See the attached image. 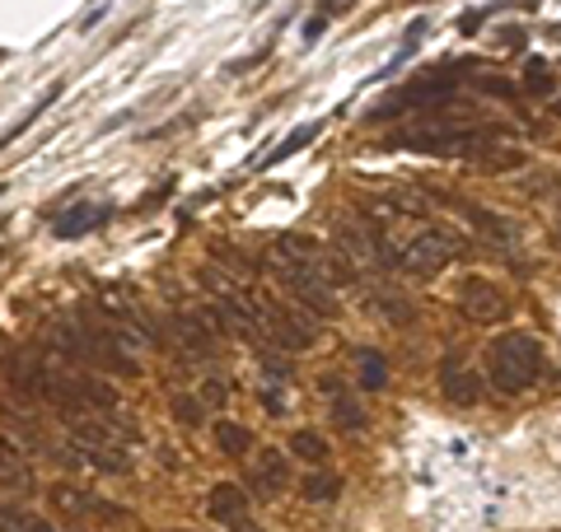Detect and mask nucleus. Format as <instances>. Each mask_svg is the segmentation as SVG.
<instances>
[{"label":"nucleus","mask_w":561,"mask_h":532,"mask_svg":"<svg viewBox=\"0 0 561 532\" xmlns=\"http://www.w3.org/2000/svg\"><path fill=\"white\" fill-rule=\"evenodd\" d=\"M486 374L501 393H524L542 374V346L529 332H505L486 346Z\"/></svg>","instance_id":"1"},{"label":"nucleus","mask_w":561,"mask_h":532,"mask_svg":"<svg viewBox=\"0 0 561 532\" xmlns=\"http://www.w3.org/2000/svg\"><path fill=\"white\" fill-rule=\"evenodd\" d=\"M57 346L70 355V360H84V365H99V369H117V374H136V360H127V355H117L108 342H103L99 323H90V317H66V323L57 327Z\"/></svg>","instance_id":"2"},{"label":"nucleus","mask_w":561,"mask_h":532,"mask_svg":"<svg viewBox=\"0 0 561 532\" xmlns=\"http://www.w3.org/2000/svg\"><path fill=\"white\" fill-rule=\"evenodd\" d=\"M454 253H459V239H454L449 229L431 224V229H416V234L402 243L398 266L402 271H412V276H435V271H445V266L454 262Z\"/></svg>","instance_id":"3"},{"label":"nucleus","mask_w":561,"mask_h":532,"mask_svg":"<svg viewBox=\"0 0 561 532\" xmlns=\"http://www.w3.org/2000/svg\"><path fill=\"white\" fill-rule=\"evenodd\" d=\"M253 304H257L262 342H276L280 350H309L313 346V323L305 313L276 304V299H267V294H253Z\"/></svg>","instance_id":"4"},{"label":"nucleus","mask_w":561,"mask_h":532,"mask_svg":"<svg viewBox=\"0 0 561 532\" xmlns=\"http://www.w3.org/2000/svg\"><path fill=\"white\" fill-rule=\"evenodd\" d=\"M440 393L454 406H478L482 402V374L472 369L468 350H445V360H440Z\"/></svg>","instance_id":"5"},{"label":"nucleus","mask_w":561,"mask_h":532,"mask_svg":"<svg viewBox=\"0 0 561 532\" xmlns=\"http://www.w3.org/2000/svg\"><path fill=\"white\" fill-rule=\"evenodd\" d=\"M459 313L472 323H496V317H505V290L491 286L486 276H468L459 286Z\"/></svg>","instance_id":"6"},{"label":"nucleus","mask_w":561,"mask_h":532,"mask_svg":"<svg viewBox=\"0 0 561 532\" xmlns=\"http://www.w3.org/2000/svg\"><path fill=\"white\" fill-rule=\"evenodd\" d=\"M286 486H290V463H286V458H280L276 449H267V453H262L257 463H253V472H249V490L257 495V500H276V495L286 490Z\"/></svg>","instance_id":"7"},{"label":"nucleus","mask_w":561,"mask_h":532,"mask_svg":"<svg viewBox=\"0 0 561 532\" xmlns=\"http://www.w3.org/2000/svg\"><path fill=\"white\" fill-rule=\"evenodd\" d=\"M337 253H342V262L351 266V271H360V266H370V257L379 253V239H375L360 220H356V224L342 220V224H337Z\"/></svg>","instance_id":"8"},{"label":"nucleus","mask_w":561,"mask_h":532,"mask_svg":"<svg viewBox=\"0 0 561 532\" xmlns=\"http://www.w3.org/2000/svg\"><path fill=\"white\" fill-rule=\"evenodd\" d=\"M51 505H57V513L61 519H94V513H103V519H117L122 509H113V505H99L94 495H84V490H70V486H57L51 490Z\"/></svg>","instance_id":"9"},{"label":"nucleus","mask_w":561,"mask_h":532,"mask_svg":"<svg viewBox=\"0 0 561 532\" xmlns=\"http://www.w3.org/2000/svg\"><path fill=\"white\" fill-rule=\"evenodd\" d=\"M103 220H108V210L94 206V201H80V206L61 210L57 224H51V234H57V239H80L84 229H94V224H103Z\"/></svg>","instance_id":"10"},{"label":"nucleus","mask_w":561,"mask_h":532,"mask_svg":"<svg viewBox=\"0 0 561 532\" xmlns=\"http://www.w3.org/2000/svg\"><path fill=\"white\" fill-rule=\"evenodd\" d=\"M243 509H249V495H243V486H234V482H220L206 495V513L220 519V523H239Z\"/></svg>","instance_id":"11"},{"label":"nucleus","mask_w":561,"mask_h":532,"mask_svg":"<svg viewBox=\"0 0 561 532\" xmlns=\"http://www.w3.org/2000/svg\"><path fill=\"white\" fill-rule=\"evenodd\" d=\"M337 495H342V476L328 467H313L300 482V500H309V505H332Z\"/></svg>","instance_id":"12"},{"label":"nucleus","mask_w":561,"mask_h":532,"mask_svg":"<svg viewBox=\"0 0 561 532\" xmlns=\"http://www.w3.org/2000/svg\"><path fill=\"white\" fill-rule=\"evenodd\" d=\"M328 388V397H332V420L342 425L346 435H356V430H365V412H360V402L351 397V393H342L337 383H323Z\"/></svg>","instance_id":"13"},{"label":"nucleus","mask_w":561,"mask_h":532,"mask_svg":"<svg viewBox=\"0 0 561 532\" xmlns=\"http://www.w3.org/2000/svg\"><path fill=\"white\" fill-rule=\"evenodd\" d=\"M290 294L300 299L305 309L319 313V317H332V313H337V290L319 286V280H300V286H290Z\"/></svg>","instance_id":"14"},{"label":"nucleus","mask_w":561,"mask_h":532,"mask_svg":"<svg viewBox=\"0 0 561 532\" xmlns=\"http://www.w3.org/2000/svg\"><path fill=\"white\" fill-rule=\"evenodd\" d=\"M356 369H360L365 393H383V388H389V365H383L379 350H356Z\"/></svg>","instance_id":"15"},{"label":"nucleus","mask_w":561,"mask_h":532,"mask_svg":"<svg viewBox=\"0 0 561 532\" xmlns=\"http://www.w3.org/2000/svg\"><path fill=\"white\" fill-rule=\"evenodd\" d=\"M210 430H216V449H220L225 458H243V453L253 449V435L243 430V425H234V420H216Z\"/></svg>","instance_id":"16"},{"label":"nucleus","mask_w":561,"mask_h":532,"mask_svg":"<svg viewBox=\"0 0 561 532\" xmlns=\"http://www.w3.org/2000/svg\"><path fill=\"white\" fill-rule=\"evenodd\" d=\"M0 532H57V528H51L47 519H38V513L0 500Z\"/></svg>","instance_id":"17"},{"label":"nucleus","mask_w":561,"mask_h":532,"mask_svg":"<svg viewBox=\"0 0 561 532\" xmlns=\"http://www.w3.org/2000/svg\"><path fill=\"white\" fill-rule=\"evenodd\" d=\"M463 210V216L472 220V224H478L482 229V234H491V239H496V243H515V224L511 220H501V216H491V210H478V206H459Z\"/></svg>","instance_id":"18"},{"label":"nucleus","mask_w":561,"mask_h":532,"mask_svg":"<svg viewBox=\"0 0 561 532\" xmlns=\"http://www.w3.org/2000/svg\"><path fill=\"white\" fill-rule=\"evenodd\" d=\"M290 453L319 467V463H328V439L313 435V430H295V435H290Z\"/></svg>","instance_id":"19"},{"label":"nucleus","mask_w":561,"mask_h":532,"mask_svg":"<svg viewBox=\"0 0 561 532\" xmlns=\"http://www.w3.org/2000/svg\"><path fill=\"white\" fill-rule=\"evenodd\" d=\"M313 136H319V127H313V122H309V127H300V131H295V136L286 140V146H280V150H276V154L267 159V164H286V159H290V154H300V150L309 146Z\"/></svg>","instance_id":"20"},{"label":"nucleus","mask_w":561,"mask_h":532,"mask_svg":"<svg viewBox=\"0 0 561 532\" xmlns=\"http://www.w3.org/2000/svg\"><path fill=\"white\" fill-rule=\"evenodd\" d=\"M379 309L389 323H412V304L408 299H398V294H379Z\"/></svg>","instance_id":"21"},{"label":"nucleus","mask_w":561,"mask_h":532,"mask_svg":"<svg viewBox=\"0 0 561 532\" xmlns=\"http://www.w3.org/2000/svg\"><path fill=\"white\" fill-rule=\"evenodd\" d=\"M24 467V458H20V449H14L10 439H0V476H10V472H20Z\"/></svg>","instance_id":"22"},{"label":"nucleus","mask_w":561,"mask_h":532,"mask_svg":"<svg viewBox=\"0 0 561 532\" xmlns=\"http://www.w3.org/2000/svg\"><path fill=\"white\" fill-rule=\"evenodd\" d=\"M225 397H230V393H225L220 379H206L202 383V406H225Z\"/></svg>","instance_id":"23"},{"label":"nucleus","mask_w":561,"mask_h":532,"mask_svg":"<svg viewBox=\"0 0 561 532\" xmlns=\"http://www.w3.org/2000/svg\"><path fill=\"white\" fill-rule=\"evenodd\" d=\"M173 412H179V420H187V425L202 420V406L192 402V397H173Z\"/></svg>","instance_id":"24"},{"label":"nucleus","mask_w":561,"mask_h":532,"mask_svg":"<svg viewBox=\"0 0 561 532\" xmlns=\"http://www.w3.org/2000/svg\"><path fill=\"white\" fill-rule=\"evenodd\" d=\"M262 369H267V379H290V365L276 360V355H262Z\"/></svg>","instance_id":"25"},{"label":"nucleus","mask_w":561,"mask_h":532,"mask_svg":"<svg viewBox=\"0 0 561 532\" xmlns=\"http://www.w3.org/2000/svg\"><path fill=\"white\" fill-rule=\"evenodd\" d=\"M482 20H486V10H463L459 28H463V33H478V28H482Z\"/></svg>","instance_id":"26"},{"label":"nucleus","mask_w":561,"mask_h":532,"mask_svg":"<svg viewBox=\"0 0 561 532\" xmlns=\"http://www.w3.org/2000/svg\"><path fill=\"white\" fill-rule=\"evenodd\" d=\"M234 532H262V528H257V523H249V519H239V523H234Z\"/></svg>","instance_id":"27"},{"label":"nucleus","mask_w":561,"mask_h":532,"mask_svg":"<svg viewBox=\"0 0 561 532\" xmlns=\"http://www.w3.org/2000/svg\"><path fill=\"white\" fill-rule=\"evenodd\" d=\"M557 117H561V103H557Z\"/></svg>","instance_id":"28"},{"label":"nucleus","mask_w":561,"mask_h":532,"mask_svg":"<svg viewBox=\"0 0 561 532\" xmlns=\"http://www.w3.org/2000/svg\"><path fill=\"white\" fill-rule=\"evenodd\" d=\"M0 192H5V187H0Z\"/></svg>","instance_id":"29"}]
</instances>
